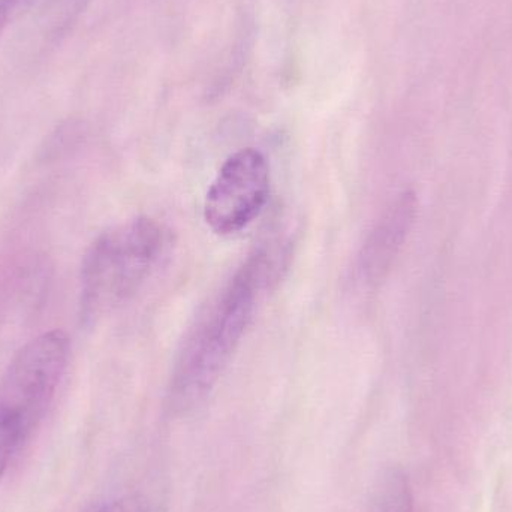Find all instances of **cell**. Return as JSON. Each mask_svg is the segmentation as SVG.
I'll list each match as a JSON object with an SVG mask.
<instances>
[{
	"instance_id": "cell-5",
	"label": "cell",
	"mask_w": 512,
	"mask_h": 512,
	"mask_svg": "<svg viewBox=\"0 0 512 512\" xmlns=\"http://www.w3.org/2000/svg\"><path fill=\"white\" fill-rule=\"evenodd\" d=\"M417 213L418 198L411 189L397 195L382 213L358 255V274L366 285L384 282L414 228Z\"/></svg>"
},
{
	"instance_id": "cell-4",
	"label": "cell",
	"mask_w": 512,
	"mask_h": 512,
	"mask_svg": "<svg viewBox=\"0 0 512 512\" xmlns=\"http://www.w3.org/2000/svg\"><path fill=\"white\" fill-rule=\"evenodd\" d=\"M270 194V168L259 150H239L219 170L207 191L204 219L221 236L239 233L258 218Z\"/></svg>"
},
{
	"instance_id": "cell-6",
	"label": "cell",
	"mask_w": 512,
	"mask_h": 512,
	"mask_svg": "<svg viewBox=\"0 0 512 512\" xmlns=\"http://www.w3.org/2000/svg\"><path fill=\"white\" fill-rule=\"evenodd\" d=\"M364 512H415L411 481L402 468L385 469L376 478Z\"/></svg>"
},
{
	"instance_id": "cell-7",
	"label": "cell",
	"mask_w": 512,
	"mask_h": 512,
	"mask_svg": "<svg viewBox=\"0 0 512 512\" xmlns=\"http://www.w3.org/2000/svg\"><path fill=\"white\" fill-rule=\"evenodd\" d=\"M92 0H42L41 26L45 35L60 39L77 23Z\"/></svg>"
},
{
	"instance_id": "cell-9",
	"label": "cell",
	"mask_w": 512,
	"mask_h": 512,
	"mask_svg": "<svg viewBox=\"0 0 512 512\" xmlns=\"http://www.w3.org/2000/svg\"><path fill=\"white\" fill-rule=\"evenodd\" d=\"M95 512H149V505L141 496H125L108 502Z\"/></svg>"
},
{
	"instance_id": "cell-2",
	"label": "cell",
	"mask_w": 512,
	"mask_h": 512,
	"mask_svg": "<svg viewBox=\"0 0 512 512\" xmlns=\"http://www.w3.org/2000/svg\"><path fill=\"white\" fill-rule=\"evenodd\" d=\"M164 249L161 225L135 218L102 233L81 267V315L95 321L131 300Z\"/></svg>"
},
{
	"instance_id": "cell-10",
	"label": "cell",
	"mask_w": 512,
	"mask_h": 512,
	"mask_svg": "<svg viewBox=\"0 0 512 512\" xmlns=\"http://www.w3.org/2000/svg\"><path fill=\"white\" fill-rule=\"evenodd\" d=\"M29 8L24 0H0V36L3 30L8 26L12 18L17 17L18 14Z\"/></svg>"
},
{
	"instance_id": "cell-3",
	"label": "cell",
	"mask_w": 512,
	"mask_h": 512,
	"mask_svg": "<svg viewBox=\"0 0 512 512\" xmlns=\"http://www.w3.org/2000/svg\"><path fill=\"white\" fill-rule=\"evenodd\" d=\"M69 358V339L54 330L30 340L15 355L0 381V420L23 442L44 417Z\"/></svg>"
},
{
	"instance_id": "cell-1",
	"label": "cell",
	"mask_w": 512,
	"mask_h": 512,
	"mask_svg": "<svg viewBox=\"0 0 512 512\" xmlns=\"http://www.w3.org/2000/svg\"><path fill=\"white\" fill-rule=\"evenodd\" d=\"M265 256H249L186 337L168 387V408L174 414L197 409L218 384L251 322Z\"/></svg>"
},
{
	"instance_id": "cell-8",
	"label": "cell",
	"mask_w": 512,
	"mask_h": 512,
	"mask_svg": "<svg viewBox=\"0 0 512 512\" xmlns=\"http://www.w3.org/2000/svg\"><path fill=\"white\" fill-rule=\"evenodd\" d=\"M23 444L17 430L0 420V480L8 469L12 456L23 447Z\"/></svg>"
}]
</instances>
